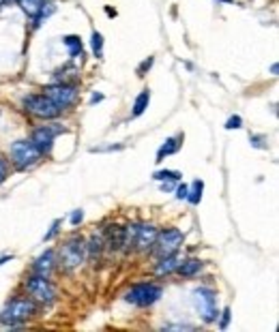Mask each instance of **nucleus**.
I'll return each mask as SVG.
<instances>
[{
    "label": "nucleus",
    "instance_id": "obj_5",
    "mask_svg": "<svg viewBox=\"0 0 279 332\" xmlns=\"http://www.w3.org/2000/svg\"><path fill=\"white\" fill-rule=\"evenodd\" d=\"M161 294H163V289L155 285V283H138V285H133L124 294V300L131 302L135 306H151L161 298Z\"/></svg>",
    "mask_w": 279,
    "mask_h": 332
},
{
    "label": "nucleus",
    "instance_id": "obj_3",
    "mask_svg": "<svg viewBox=\"0 0 279 332\" xmlns=\"http://www.w3.org/2000/svg\"><path fill=\"white\" fill-rule=\"evenodd\" d=\"M41 150L32 144V139H17L11 146V159L20 169H28L41 161Z\"/></svg>",
    "mask_w": 279,
    "mask_h": 332
},
{
    "label": "nucleus",
    "instance_id": "obj_28",
    "mask_svg": "<svg viewBox=\"0 0 279 332\" xmlns=\"http://www.w3.org/2000/svg\"><path fill=\"white\" fill-rule=\"evenodd\" d=\"M61 225H62V221H61V219H56V221H54V223H52L50 232H47V234L43 236V240H45V242H50V240H52V238H54V236L58 234V227H61Z\"/></svg>",
    "mask_w": 279,
    "mask_h": 332
},
{
    "label": "nucleus",
    "instance_id": "obj_32",
    "mask_svg": "<svg viewBox=\"0 0 279 332\" xmlns=\"http://www.w3.org/2000/svg\"><path fill=\"white\" fill-rule=\"evenodd\" d=\"M82 219H84V210H73V215H71V225L78 227V225L82 223Z\"/></svg>",
    "mask_w": 279,
    "mask_h": 332
},
{
    "label": "nucleus",
    "instance_id": "obj_30",
    "mask_svg": "<svg viewBox=\"0 0 279 332\" xmlns=\"http://www.w3.org/2000/svg\"><path fill=\"white\" fill-rule=\"evenodd\" d=\"M153 62H155V58H153V56H148V58H146V60H144V62H142V64H140V67H138V75H144V73H146V71H148V69H151V67H153Z\"/></svg>",
    "mask_w": 279,
    "mask_h": 332
},
{
    "label": "nucleus",
    "instance_id": "obj_29",
    "mask_svg": "<svg viewBox=\"0 0 279 332\" xmlns=\"http://www.w3.org/2000/svg\"><path fill=\"white\" fill-rule=\"evenodd\" d=\"M230 315H232V313H230V309H223L221 313H219V317H221V319H219V328H221V330L228 328V324H230Z\"/></svg>",
    "mask_w": 279,
    "mask_h": 332
},
{
    "label": "nucleus",
    "instance_id": "obj_12",
    "mask_svg": "<svg viewBox=\"0 0 279 332\" xmlns=\"http://www.w3.org/2000/svg\"><path fill=\"white\" fill-rule=\"evenodd\" d=\"M54 266H56V253H54V249H47L45 253H41L39 257L34 259L32 272L34 275H41V277H50Z\"/></svg>",
    "mask_w": 279,
    "mask_h": 332
},
{
    "label": "nucleus",
    "instance_id": "obj_25",
    "mask_svg": "<svg viewBox=\"0 0 279 332\" xmlns=\"http://www.w3.org/2000/svg\"><path fill=\"white\" fill-rule=\"evenodd\" d=\"M93 54L97 56V58H101L103 56V34L101 32H93Z\"/></svg>",
    "mask_w": 279,
    "mask_h": 332
},
{
    "label": "nucleus",
    "instance_id": "obj_27",
    "mask_svg": "<svg viewBox=\"0 0 279 332\" xmlns=\"http://www.w3.org/2000/svg\"><path fill=\"white\" fill-rule=\"evenodd\" d=\"M243 127V118L241 116H230L228 122H225V129L228 131H232V129H241Z\"/></svg>",
    "mask_w": 279,
    "mask_h": 332
},
{
    "label": "nucleus",
    "instance_id": "obj_23",
    "mask_svg": "<svg viewBox=\"0 0 279 332\" xmlns=\"http://www.w3.org/2000/svg\"><path fill=\"white\" fill-rule=\"evenodd\" d=\"M153 178H155V180H159V182H165V180L179 182L181 178H183V174H181V171H176V169H161V171H155V174H153Z\"/></svg>",
    "mask_w": 279,
    "mask_h": 332
},
{
    "label": "nucleus",
    "instance_id": "obj_36",
    "mask_svg": "<svg viewBox=\"0 0 279 332\" xmlns=\"http://www.w3.org/2000/svg\"><path fill=\"white\" fill-rule=\"evenodd\" d=\"M11 259H13V257H11V255H4V257H0V266H2V264H7V262H11Z\"/></svg>",
    "mask_w": 279,
    "mask_h": 332
},
{
    "label": "nucleus",
    "instance_id": "obj_11",
    "mask_svg": "<svg viewBox=\"0 0 279 332\" xmlns=\"http://www.w3.org/2000/svg\"><path fill=\"white\" fill-rule=\"evenodd\" d=\"M157 236H159V229L155 227V225H140L133 247H138L140 251H148L151 247H155Z\"/></svg>",
    "mask_w": 279,
    "mask_h": 332
},
{
    "label": "nucleus",
    "instance_id": "obj_31",
    "mask_svg": "<svg viewBox=\"0 0 279 332\" xmlns=\"http://www.w3.org/2000/svg\"><path fill=\"white\" fill-rule=\"evenodd\" d=\"M7 171H9V163L4 161L2 157H0V185H2V182L7 180Z\"/></svg>",
    "mask_w": 279,
    "mask_h": 332
},
{
    "label": "nucleus",
    "instance_id": "obj_19",
    "mask_svg": "<svg viewBox=\"0 0 279 332\" xmlns=\"http://www.w3.org/2000/svg\"><path fill=\"white\" fill-rule=\"evenodd\" d=\"M54 13H56V4H54V2H43L41 11L32 17V28H39L41 24H43V20H47V17L54 15Z\"/></svg>",
    "mask_w": 279,
    "mask_h": 332
},
{
    "label": "nucleus",
    "instance_id": "obj_1",
    "mask_svg": "<svg viewBox=\"0 0 279 332\" xmlns=\"http://www.w3.org/2000/svg\"><path fill=\"white\" fill-rule=\"evenodd\" d=\"M37 304L31 298H13L0 313V324L4 326H17L22 322H26L28 317L34 315Z\"/></svg>",
    "mask_w": 279,
    "mask_h": 332
},
{
    "label": "nucleus",
    "instance_id": "obj_14",
    "mask_svg": "<svg viewBox=\"0 0 279 332\" xmlns=\"http://www.w3.org/2000/svg\"><path fill=\"white\" fill-rule=\"evenodd\" d=\"M181 141H183V135H172V138H168L161 144V148L157 150V161L161 163L163 161V157H170V155H176V152L181 150Z\"/></svg>",
    "mask_w": 279,
    "mask_h": 332
},
{
    "label": "nucleus",
    "instance_id": "obj_7",
    "mask_svg": "<svg viewBox=\"0 0 279 332\" xmlns=\"http://www.w3.org/2000/svg\"><path fill=\"white\" fill-rule=\"evenodd\" d=\"M84 255H86V242L82 238H71L62 245L61 249V266L67 270H73L84 262Z\"/></svg>",
    "mask_w": 279,
    "mask_h": 332
},
{
    "label": "nucleus",
    "instance_id": "obj_18",
    "mask_svg": "<svg viewBox=\"0 0 279 332\" xmlns=\"http://www.w3.org/2000/svg\"><path fill=\"white\" fill-rule=\"evenodd\" d=\"M202 191H204V182H202V180H193L191 187L187 189V197H185V199L189 201V204L198 206L200 199H202Z\"/></svg>",
    "mask_w": 279,
    "mask_h": 332
},
{
    "label": "nucleus",
    "instance_id": "obj_6",
    "mask_svg": "<svg viewBox=\"0 0 279 332\" xmlns=\"http://www.w3.org/2000/svg\"><path fill=\"white\" fill-rule=\"evenodd\" d=\"M24 108H26V111H31V114L39 118H45V120L62 114V110L52 99H47L45 94H28V97H24Z\"/></svg>",
    "mask_w": 279,
    "mask_h": 332
},
{
    "label": "nucleus",
    "instance_id": "obj_20",
    "mask_svg": "<svg viewBox=\"0 0 279 332\" xmlns=\"http://www.w3.org/2000/svg\"><path fill=\"white\" fill-rule=\"evenodd\" d=\"M62 43L69 47V56L71 58H78V56H82V41H80V37H75V34H67V37H62Z\"/></svg>",
    "mask_w": 279,
    "mask_h": 332
},
{
    "label": "nucleus",
    "instance_id": "obj_21",
    "mask_svg": "<svg viewBox=\"0 0 279 332\" xmlns=\"http://www.w3.org/2000/svg\"><path fill=\"white\" fill-rule=\"evenodd\" d=\"M43 2L45 0H17V4L22 7V11L26 13L28 17H34L41 11V7H43Z\"/></svg>",
    "mask_w": 279,
    "mask_h": 332
},
{
    "label": "nucleus",
    "instance_id": "obj_39",
    "mask_svg": "<svg viewBox=\"0 0 279 332\" xmlns=\"http://www.w3.org/2000/svg\"><path fill=\"white\" fill-rule=\"evenodd\" d=\"M219 2H225V4H230V2H232V0H219Z\"/></svg>",
    "mask_w": 279,
    "mask_h": 332
},
{
    "label": "nucleus",
    "instance_id": "obj_40",
    "mask_svg": "<svg viewBox=\"0 0 279 332\" xmlns=\"http://www.w3.org/2000/svg\"><path fill=\"white\" fill-rule=\"evenodd\" d=\"M11 2H17V0H9V4H11Z\"/></svg>",
    "mask_w": 279,
    "mask_h": 332
},
{
    "label": "nucleus",
    "instance_id": "obj_24",
    "mask_svg": "<svg viewBox=\"0 0 279 332\" xmlns=\"http://www.w3.org/2000/svg\"><path fill=\"white\" fill-rule=\"evenodd\" d=\"M80 75V71L73 67V64H67L64 69L61 71H56V82L58 84H67V78H78Z\"/></svg>",
    "mask_w": 279,
    "mask_h": 332
},
{
    "label": "nucleus",
    "instance_id": "obj_33",
    "mask_svg": "<svg viewBox=\"0 0 279 332\" xmlns=\"http://www.w3.org/2000/svg\"><path fill=\"white\" fill-rule=\"evenodd\" d=\"M187 185H179L176 187V199H185L187 197Z\"/></svg>",
    "mask_w": 279,
    "mask_h": 332
},
{
    "label": "nucleus",
    "instance_id": "obj_38",
    "mask_svg": "<svg viewBox=\"0 0 279 332\" xmlns=\"http://www.w3.org/2000/svg\"><path fill=\"white\" fill-rule=\"evenodd\" d=\"M7 4H9V0H0V11H2L4 7H7Z\"/></svg>",
    "mask_w": 279,
    "mask_h": 332
},
{
    "label": "nucleus",
    "instance_id": "obj_10",
    "mask_svg": "<svg viewBox=\"0 0 279 332\" xmlns=\"http://www.w3.org/2000/svg\"><path fill=\"white\" fill-rule=\"evenodd\" d=\"M58 133H64L62 124H47V127H39L32 131V144L41 150V155H50L52 146H54V138Z\"/></svg>",
    "mask_w": 279,
    "mask_h": 332
},
{
    "label": "nucleus",
    "instance_id": "obj_16",
    "mask_svg": "<svg viewBox=\"0 0 279 332\" xmlns=\"http://www.w3.org/2000/svg\"><path fill=\"white\" fill-rule=\"evenodd\" d=\"M202 268H204V262H200V259L191 257V259H185V262L181 259V264H179V268H176V272H179V275H183V277H195Z\"/></svg>",
    "mask_w": 279,
    "mask_h": 332
},
{
    "label": "nucleus",
    "instance_id": "obj_22",
    "mask_svg": "<svg viewBox=\"0 0 279 332\" xmlns=\"http://www.w3.org/2000/svg\"><path fill=\"white\" fill-rule=\"evenodd\" d=\"M103 247H105V242H103V236H91V240L86 242V251L91 253V257H97V255L103 251Z\"/></svg>",
    "mask_w": 279,
    "mask_h": 332
},
{
    "label": "nucleus",
    "instance_id": "obj_2",
    "mask_svg": "<svg viewBox=\"0 0 279 332\" xmlns=\"http://www.w3.org/2000/svg\"><path fill=\"white\" fill-rule=\"evenodd\" d=\"M191 298H193L195 309L200 311V315H202V319H204L206 324L217 322V319H219L217 294L213 292V289H209V287H195L193 294H191Z\"/></svg>",
    "mask_w": 279,
    "mask_h": 332
},
{
    "label": "nucleus",
    "instance_id": "obj_26",
    "mask_svg": "<svg viewBox=\"0 0 279 332\" xmlns=\"http://www.w3.org/2000/svg\"><path fill=\"white\" fill-rule=\"evenodd\" d=\"M249 141H251L253 148H260V150H264L266 144H269V139H266L264 135H251V138H249Z\"/></svg>",
    "mask_w": 279,
    "mask_h": 332
},
{
    "label": "nucleus",
    "instance_id": "obj_34",
    "mask_svg": "<svg viewBox=\"0 0 279 332\" xmlns=\"http://www.w3.org/2000/svg\"><path fill=\"white\" fill-rule=\"evenodd\" d=\"M172 189H174V182H172V180H165V182H161V191H163V193H170Z\"/></svg>",
    "mask_w": 279,
    "mask_h": 332
},
{
    "label": "nucleus",
    "instance_id": "obj_4",
    "mask_svg": "<svg viewBox=\"0 0 279 332\" xmlns=\"http://www.w3.org/2000/svg\"><path fill=\"white\" fill-rule=\"evenodd\" d=\"M24 287H26V292L31 294V298L34 302H41V304H52L56 298V289L50 281H47V277H41V275L28 277L26 283H24Z\"/></svg>",
    "mask_w": 279,
    "mask_h": 332
},
{
    "label": "nucleus",
    "instance_id": "obj_8",
    "mask_svg": "<svg viewBox=\"0 0 279 332\" xmlns=\"http://www.w3.org/2000/svg\"><path fill=\"white\" fill-rule=\"evenodd\" d=\"M183 240H185V234L181 232V229L176 227H170V229H163V232H159L157 240H155V253L159 257H165V255H172L176 253L183 245Z\"/></svg>",
    "mask_w": 279,
    "mask_h": 332
},
{
    "label": "nucleus",
    "instance_id": "obj_13",
    "mask_svg": "<svg viewBox=\"0 0 279 332\" xmlns=\"http://www.w3.org/2000/svg\"><path fill=\"white\" fill-rule=\"evenodd\" d=\"M123 227L121 225H110L108 229H105L103 234V242L105 247L112 249V251H118V249H123Z\"/></svg>",
    "mask_w": 279,
    "mask_h": 332
},
{
    "label": "nucleus",
    "instance_id": "obj_17",
    "mask_svg": "<svg viewBox=\"0 0 279 332\" xmlns=\"http://www.w3.org/2000/svg\"><path fill=\"white\" fill-rule=\"evenodd\" d=\"M148 103H151V90H142L138 97H135V103H133V116L138 118V116H142L144 111L148 110Z\"/></svg>",
    "mask_w": 279,
    "mask_h": 332
},
{
    "label": "nucleus",
    "instance_id": "obj_15",
    "mask_svg": "<svg viewBox=\"0 0 279 332\" xmlns=\"http://www.w3.org/2000/svg\"><path fill=\"white\" fill-rule=\"evenodd\" d=\"M179 264H181V257H179V251H176V253H172V255H165V257H161V262L157 264L155 272H157L159 277L172 275V272H176Z\"/></svg>",
    "mask_w": 279,
    "mask_h": 332
},
{
    "label": "nucleus",
    "instance_id": "obj_37",
    "mask_svg": "<svg viewBox=\"0 0 279 332\" xmlns=\"http://www.w3.org/2000/svg\"><path fill=\"white\" fill-rule=\"evenodd\" d=\"M105 13H108L110 17H114V15H116V11H112V7H105Z\"/></svg>",
    "mask_w": 279,
    "mask_h": 332
},
{
    "label": "nucleus",
    "instance_id": "obj_35",
    "mask_svg": "<svg viewBox=\"0 0 279 332\" xmlns=\"http://www.w3.org/2000/svg\"><path fill=\"white\" fill-rule=\"evenodd\" d=\"M105 97H103V94H101V92H94L93 94V97H91V105H94V103H101V101H103Z\"/></svg>",
    "mask_w": 279,
    "mask_h": 332
},
{
    "label": "nucleus",
    "instance_id": "obj_9",
    "mask_svg": "<svg viewBox=\"0 0 279 332\" xmlns=\"http://www.w3.org/2000/svg\"><path fill=\"white\" fill-rule=\"evenodd\" d=\"M45 97L52 99L61 110H67L78 101V86L75 84H54L45 88Z\"/></svg>",
    "mask_w": 279,
    "mask_h": 332
}]
</instances>
